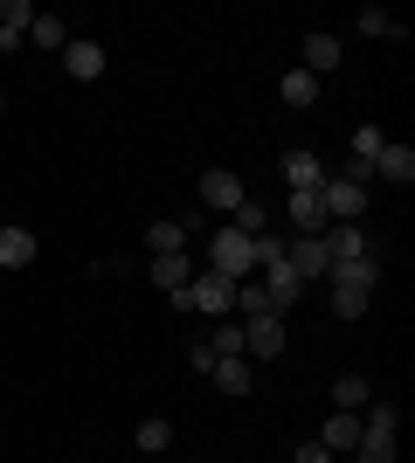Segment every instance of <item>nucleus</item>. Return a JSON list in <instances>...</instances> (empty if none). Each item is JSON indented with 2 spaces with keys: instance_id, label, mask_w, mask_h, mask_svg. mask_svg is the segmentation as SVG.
I'll return each mask as SVG.
<instances>
[{
  "instance_id": "2eb2a0df",
  "label": "nucleus",
  "mask_w": 415,
  "mask_h": 463,
  "mask_svg": "<svg viewBox=\"0 0 415 463\" xmlns=\"http://www.w3.org/2000/svg\"><path fill=\"white\" fill-rule=\"evenodd\" d=\"M339 35H305V77H325V70H339Z\"/></svg>"
},
{
  "instance_id": "4be33fe9",
  "label": "nucleus",
  "mask_w": 415,
  "mask_h": 463,
  "mask_svg": "<svg viewBox=\"0 0 415 463\" xmlns=\"http://www.w3.org/2000/svg\"><path fill=\"white\" fill-rule=\"evenodd\" d=\"M208 373H215L222 394H250V360H215Z\"/></svg>"
},
{
  "instance_id": "a211bd4d",
  "label": "nucleus",
  "mask_w": 415,
  "mask_h": 463,
  "mask_svg": "<svg viewBox=\"0 0 415 463\" xmlns=\"http://www.w3.org/2000/svg\"><path fill=\"white\" fill-rule=\"evenodd\" d=\"M367 402H374V387L360 381V373H339V381H333V408H339V415H354V408H367Z\"/></svg>"
},
{
  "instance_id": "f257e3e1",
  "label": "nucleus",
  "mask_w": 415,
  "mask_h": 463,
  "mask_svg": "<svg viewBox=\"0 0 415 463\" xmlns=\"http://www.w3.org/2000/svg\"><path fill=\"white\" fill-rule=\"evenodd\" d=\"M381 290V256H354V263H333V311L339 318H360Z\"/></svg>"
},
{
  "instance_id": "4468645a",
  "label": "nucleus",
  "mask_w": 415,
  "mask_h": 463,
  "mask_svg": "<svg viewBox=\"0 0 415 463\" xmlns=\"http://www.w3.org/2000/svg\"><path fill=\"white\" fill-rule=\"evenodd\" d=\"M374 180H401V187H409V180H415V153L388 138V146L374 153Z\"/></svg>"
},
{
  "instance_id": "ddd939ff",
  "label": "nucleus",
  "mask_w": 415,
  "mask_h": 463,
  "mask_svg": "<svg viewBox=\"0 0 415 463\" xmlns=\"http://www.w3.org/2000/svg\"><path fill=\"white\" fill-rule=\"evenodd\" d=\"M236 318H284V311L270 305L263 277H242V284H236Z\"/></svg>"
},
{
  "instance_id": "6ab92c4d",
  "label": "nucleus",
  "mask_w": 415,
  "mask_h": 463,
  "mask_svg": "<svg viewBox=\"0 0 415 463\" xmlns=\"http://www.w3.org/2000/svg\"><path fill=\"white\" fill-rule=\"evenodd\" d=\"M146 250L153 256H187V229H180V222H153V229H146Z\"/></svg>"
},
{
  "instance_id": "0eeeda50",
  "label": "nucleus",
  "mask_w": 415,
  "mask_h": 463,
  "mask_svg": "<svg viewBox=\"0 0 415 463\" xmlns=\"http://www.w3.org/2000/svg\"><path fill=\"white\" fill-rule=\"evenodd\" d=\"M201 201H208L215 214H236L250 194H242V180L229 174V166H208V174H201Z\"/></svg>"
},
{
  "instance_id": "393cba45",
  "label": "nucleus",
  "mask_w": 415,
  "mask_h": 463,
  "mask_svg": "<svg viewBox=\"0 0 415 463\" xmlns=\"http://www.w3.org/2000/svg\"><path fill=\"white\" fill-rule=\"evenodd\" d=\"M208 353H215V360H242V318H229V326L208 339Z\"/></svg>"
},
{
  "instance_id": "dca6fc26",
  "label": "nucleus",
  "mask_w": 415,
  "mask_h": 463,
  "mask_svg": "<svg viewBox=\"0 0 415 463\" xmlns=\"http://www.w3.org/2000/svg\"><path fill=\"white\" fill-rule=\"evenodd\" d=\"M35 14H42V7H28V0H7V7H0V49H14V42L35 28Z\"/></svg>"
},
{
  "instance_id": "f03ea898",
  "label": "nucleus",
  "mask_w": 415,
  "mask_h": 463,
  "mask_svg": "<svg viewBox=\"0 0 415 463\" xmlns=\"http://www.w3.org/2000/svg\"><path fill=\"white\" fill-rule=\"evenodd\" d=\"M174 305H180V311H215V318H236V284H229V277H215V270H201V277H187V290H174Z\"/></svg>"
},
{
  "instance_id": "bb28decb",
  "label": "nucleus",
  "mask_w": 415,
  "mask_h": 463,
  "mask_svg": "<svg viewBox=\"0 0 415 463\" xmlns=\"http://www.w3.org/2000/svg\"><path fill=\"white\" fill-rule=\"evenodd\" d=\"M166 443H174V422H159V415H153V422H138V449H146V457H159Z\"/></svg>"
},
{
  "instance_id": "6e6552de",
  "label": "nucleus",
  "mask_w": 415,
  "mask_h": 463,
  "mask_svg": "<svg viewBox=\"0 0 415 463\" xmlns=\"http://www.w3.org/2000/svg\"><path fill=\"white\" fill-rule=\"evenodd\" d=\"M242 353L277 360V353H284V318H242Z\"/></svg>"
},
{
  "instance_id": "f3484780",
  "label": "nucleus",
  "mask_w": 415,
  "mask_h": 463,
  "mask_svg": "<svg viewBox=\"0 0 415 463\" xmlns=\"http://www.w3.org/2000/svg\"><path fill=\"white\" fill-rule=\"evenodd\" d=\"M35 263V235L28 229H0V270H28Z\"/></svg>"
},
{
  "instance_id": "20e7f679",
  "label": "nucleus",
  "mask_w": 415,
  "mask_h": 463,
  "mask_svg": "<svg viewBox=\"0 0 415 463\" xmlns=\"http://www.w3.org/2000/svg\"><path fill=\"white\" fill-rule=\"evenodd\" d=\"M318 201H325V222H360L367 214V187H354V180H339V174H325Z\"/></svg>"
},
{
  "instance_id": "a878e982",
  "label": "nucleus",
  "mask_w": 415,
  "mask_h": 463,
  "mask_svg": "<svg viewBox=\"0 0 415 463\" xmlns=\"http://www.w3.org/2000/svg\"><path fill=\"white\" fill-rule=\"evenodd\" d=\"M354 21H360V35H401V21L388 14V7H360Z\"/></svg>"
},
{
  "instance_id": "f8f14e48",
  "label": "nucleus",
  "mask_w": 415,
  "mask_h": 463,
  "mask_svg": "<svg viewBox=\"0 0 415 463\" xmlns=\"http://www.w3.org/2000/svg\"><path fill=\"white\" fill-rule=\"evenodd\" d=\"M318 443L333 449V457H354V443H360V415H325V429H318Z\"/></svg>"
},
{
  "instance_id": "9d476101",
  "label": "nucleus",
  "mask_w": 415,
  "mask_h": 463,
  "mask_svg": "<svg viewBox=\"0 0 415 463\" xmlns=\"http://www.w3.org/2000/svg\"><path fill=\"white\" fill-rule=\"evenodd\" d=\"M333 222H325V201H318V187L312 194H291V235H325Z\"/></svg>"
},
{
  "instance_id": "39448f33",
  "label": "nucleus",
  "mask_w": 415,
  "mask_h": 463,
  "mask_svg": "<svg viewBox=\"0 0 415 463\" xmlns=\"http://www.w3.org/2000/svg\"><path fill=\"white\" fill-rule=\"evenodd\" d=\"M284 263L297 270V284L333 277V256H325V242H318V235H291V242H284Z\"/></svg>"
},
{
  "instance_id": "9b49d317",
  "label": "nucleus",
  "mask_w": 415,
  "mask_h": 463,
  "mask_svg": "<svg viewBox=\"0 0 415 463\" xmlns=\"http://www.w3.org/2000/svg\"><path fill=\"white\" fill-rule=\"evenodd\" d=\"M62 70H70L77 83L104 77V49H98V42H62Z\"/></svg>"
},
{
  "instance_id": "aec40b11",
  "label": "nucleus",
  "mask_w": 415,
  "mask_h": 463,
  "mask_svg": "<svg viewBox=\"0 0 415 463\" xmlns=\"http://www.w3.org/2000/svg\"><path fill=\"white\" fill-rule=\"evenodd\" d=\"M187 277H194V263H187V256H153V284H159V290H187Z\"/></svg>"
},
{
  "instance_id": "cd10ccee",
  "label": "nucleus",
  "mask_w": 415,
  "mask_h": 463,
  "mask_svg": "<svg viewBox=\"0 0 415 463\" xmlns=\"http://www.w3.org/2000/svg\"><path fill=\"white\" fill-rule=\"evenodd\" d=\"M381 146H388V132H381V125H360V132H354V159H367V166H374Z\"/></svg>"
},
{
  "instance_id": "b1692460",
  "label": "nucleus",
  "mask_w": 415,
  "mask_h": 463,
  "mask_svg": "<svg viewBox=\"0 0 415 463\" xmlns=\"http://www.w3.org/2000/svg\"><path fill=\"white\" fill-rule=\"evenodd\" d=\"M28 42H35V49H62V42H70V28H62V14H35V28H28Z\"/></svg>"
},
{
  "instance_id": "5701e85b",
  "label": "nucleus",
  "mask_w": 415,
  "mask_h": 463,
  "mask_svg": "<svg viewBox=\"0 0 415 463\" xmlns=\"http://www.w3.org/2000/svg\"><path fill=\"white\" fill-rule=\"evenodd\" d=\"M229 229H236V235H263V229H270V208H263V201H242V208L229 214Z\"/></svg>"
},
{
  "instance_id": "412c9836",
  "label": "nucleus",
  "mask_w": 415,
  "mask_h": 463,
  "mask_svg": "<svg viewBox=\"0 0 415 463\" xmlns=\"http://www.w3.org/2000/svg\"><path fill=\"white\" fill-rule=\"evenodd\" d=\"M277 90H284V104H291V111H312V104H318V77H305V70H291Z\"/></svg>"
},
{
  "instance_id": "1a4fd4ad",
  "label": "nucleus",
  "mask_w": 415,
  "mask_h": 463,
  "mask_svg": "<svg viewBox=\"0 0 415 463\" xmlns=\"http://www.w3.org/2000/svg\"><path fill=\"white\" fill-rule=\"evenodd\" d=\"M277 174H284V187H291V194H312V187H325V159H318V153H284Z\"/></svg>"
},
{
  "instance_id": "c85d7f7f",
  "label": "nucleus",
  "mask_w": 415,
  "mask_h": 463,
  "mask_svg": "<svg viewBox=\"0 0 415 463\" xmlns=\"http://www.w3.org/2000/svg\"><path fill=\"white\" fill-rule=\"evenodd\" d=\"M291 463H339V457H333V449H325V443H305V449H297Z\"/></svg>"
},
{
  "instance_id": "7ed1b4c3",
  "label": "nucleus",
  "mask_w": 415,
  "mask_h": 463,
  "mask_svg": "<svg viewBox=\"0 0 415 463\" xmlns=\"http://www.w3.org/2000/svg\"><path fill=\"white\" fill-rule=\"evenodd\" d=\"M208 270L229 277V284H242V277H257V250H250V235L222 229L215 242H208Z\"/></svg>"
},
{
  "instance_id": "423d86ee",
  "label": "nucleus",
  "mask_w": 415,
  "mask_h": 463,
  "mask_svg": "<svg viewBox=\"0 0 415 463\" xmlns=\"http://www.w3.org/2000/svg\"><path fill=\"white\" fill-rule=\"evenodd\" d=\"M318 242H325V256H333V263H354V256H374V235L360 229V222H333V229L318 235Z\"/></svg>"
}]
</instances>
